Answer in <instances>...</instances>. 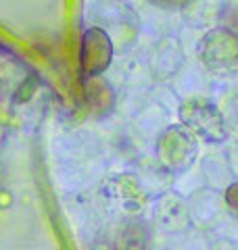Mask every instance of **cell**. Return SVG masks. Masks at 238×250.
Segmentation results:
<instances>
[{"mask_svg": "<svg viewBox=\"0 0 238 250\" xmlns=\"http://www.w3.org/2000/svg\"><path fill=\"white\" fill-rule=\"evenodd\" d=\"M180 123L190 134L207 144H221L226 140V121L217 106L205 98H190L180 106Z\"/></svg>", "mask_w": 238, "mask_h": 250, "instance_id": "cell-1", "label": "cell"}, {"mask_svg": "<svg viewBox=\"0 0 238 250\" xmlns=\"http://www.w3.org/2000/svg\"><path fill=\"white\" fill-rule=\"evenodd\" d=\"M157 152L163 167H167L173 173L186 171L194 163V156H196L194 136L186 127H182V125H171L159 138Z\"/></svg>", "mask_w": 238, "mask_h": 250, "instance_id": "cell-2", "label": "cell"}, {"mask_svg": "<svg viewBox=\"0 0 238 250\" xmlns=\"http://www.w3.org/2000/svg\"><path fill=\"white\" fill-rule=\"evenodd\" d=\"M111 61H113V44L107 31L100 27H90L82 36V48H79V71L86 77H94L105 73Z\"/></svg>", "mask_w": 238, "mask_h": 250, "instance_id": "cell-3", "label": "cell"}, {"mask_svg": "<svg viewBox=\"0 0 238 250\" xmlns=\"http://www.w3.org/2000/svg\"><path fill=\"white\" fill-rule=\"evenodd\" d=\"M201 61L209 69H226L238 61V36L228 29H213L201 40Z\"/></svg>", "mask_w": 238, "mask_h": 250, "instance_id": "cell-4", "label": "cell"}, {"mask_svg": "<svg viewBox=\"0 0 238 250\" xmlns=\"http://www.w3.org/2000/svg\"><path fill=\"white\" fill-rule=\"evenodd\" d=\"M84 98L86 104L94 115H102L111 111L113 106V92H111V85L102 80L100 75L88 77V82L84 83Z\"/></svg>", "mask_w": 238, "mask_h": 250, "instance_id": "cell-5", "label": "cell"}, {"mask_svg": "<svg viewBox=\"0 0 238 250\" xmlns=\"http://www.w3.org/2000/svg\"><path fill=\"white\" fill-rule=\"evenodd\" d=\"M150 233L142 221H130L115 240V250H148Z\"/></svg>", "mask_w": 238, "mask_h": 250, "instance_id": "cell-6", "label": "cell"}, {"mask_svg": "<svg viewBox=\"0 0 238 250\" xmlns=\"http://www.w3.org/2000/svg\"><path fill=\"white\" fill-rule=\"evenodd\" d=\"M224 200H226V205L228 208L232 210L234 215H238V182L234 184H230L226 188V194H224Z\"/></svg>", "mask_w": 238, "mask_h": 250, "instance_id": "cell-7", "label": "cell"}, {"mask_svg": "<svg viewBox=\"0 0 238 250\" xmlns=\"http://www.w3.org/2000/svg\"><path fill=\"white\" fill-rule=\"evenodd\" d=\"M153 4L161 6V9H167V11H173V9H182L188 0H150Z\"/></svg>", "mask_w": 238, "mask_h": 250, "instance_id": "cell-8", "label": "cell"}]
</instances>
